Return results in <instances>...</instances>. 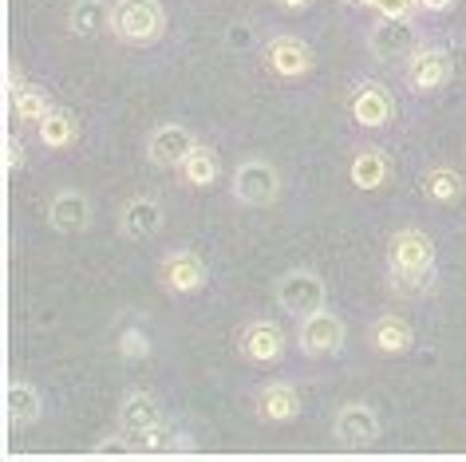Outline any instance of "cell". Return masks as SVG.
<instances>
[{"instance_id":"cell-1","label":"cell","mask_w":466,"mask_h":462,"mask_svg":"<svg viewBox=\"0 0 466 462\" xmlns=\"http://www.w3.org/2000/svg\"><path fill=\"white\" fill-rule=\"evenodd\" d=\"M388 265H391V285L400 293H423L435 281V241L423 229H395L388 241Z\"/></svg>"},{"instance_id":"cell-2","label":"cell","mask_w":466,"mask_h":462,"mask_svg":"<svg viewBox=\"0 0 466 462\" xmlns=\"http://www.w3.org/2000/svg\"><path fill=\"white\" fill-rule=\"evenodd\" d=\"M111 32L123 44L150 48V44H158L167 36V8H162V0H115Z\"/></svg>"},{"instance_id":"cell-3","label":"cell","mask_w":466,"mask_h":462,"mask_svg":"<svg viewBox=\"0 0 466 462\" xmlns=\"http://www.w3.org/2000/svg\"><path fill=\"white\" fill-rule=\"evenodd\" d=\"M229 190H233V202L238 206H249V210H265L281 198V175L269 158H241L238 170L229 178Z\"/></svg>"},{"instance_id":"cell-4","label":"cell","mask_w":466,"mask_h":462,"mask_svg":"<svg viewBox=\"0 0 466 462\" xmlns=\"http://www.w3.org/2000/svg\"><path fill=\"white\" fill-rule=\"evenodd\" d=\"M348 340V325L329 308L312 316H300V328H297V348L309 356V360H329V356H340Z\"/></svg>"},{"instance_id":"cell-5","label":"cell","mask_w":466,"mask_h":462,"mask_svg":"<svg viewBox=\"0 0 466 462\" xmlns=\"http://www.w3.org/2000/svg\"><path fill=\"white\" fill-rule=\"evenodd\" d=\"M324 300H329V285H324L312 269H289L281 281H277V305H281L289 316L320 313Z\"/></svg>"},{"instance_id":"cell-6","label":"cell","mask_w":466,"mask_h":462,"mask_svg":"<svg viewBox=\"0 0 466 462\" xmlns=\"http://www.w3.org/2000/svg\"><path fill=\"white\" fill-rule=\"evenodd\" d=\"M209 281V269H206V261L198 257L194 249H170V253H162V261H158V285L167 288L170 296H194V293H202Z\"/></svg>"},{"instance_id":"cell-7","label":"cell","mask_w":466,"mask_h":462,"mask_svg":"<svg viewBox=\"0 0 466 462\" xmlns=\"http://www.w3.org/2000/svg\"><path fill=\"white\" fill-rule=\"evenodd\" d=\"M403 64H407V87L419 91V95L447 87L454 75V60L447 48H415Z\"/></svg>"},{"instance_id":"cell-8","label":"cell","mask_w":466,"mask_h":462,"mask_svg":"<svg viewBox=\"0 0 466 462\" xmlns=\"http://www.w3.org/2000/svg\"><path fill=\"white\" fill-rule=\"evenodd\" d=\"M380 415L368 407V403H344L332 419V438L340 443L344 450H364L380 438Z\"/></svg>"},{"instance_id":"cell-9","label":"cell","mask_w":466,"mask_h":462,"mask_svg":"<svg viewBox=\"0 0 466 462\" xmlns=\"http://www.w3.org/2000/svg\"><path fill=\"white\" fill-rule=\"evenodd\" d=\"M368 48L380 64H400L415 52V25L411 20H395V16H380L368 32Z\"/></svg>"},{"instance_id":"cell-10","label":"cell","mask_w":466,"mask_h":462,"mask_svg":"<svg viewBox=\"0 0 466 462\" xmlns=\"http://www.w3.org/2000/svg\"><path fill=\"white\" fill-rule=\"evenodd\" d=\"M348 111H352V119L360 126H368V131H380V126H388L395 119V95L388 84H380V79H368V84H360L352 91V103H348Z\"/></svg>"},{"instance_id":"cell-11","label":"cell","mask_w":466,"mask_h":462,"mask_svg":"<svg viewBox=\"0 0 466 462\" xmlns=\"http://www.w3.org/2000/svg\"><path fill=\"white\" fill-rule=\"evenodd\" d=\"M238 352L258 367L281 364L285 360V332L277 328L273 320H253V325L238 332Z\"/></svg>"},{"instance_id":"cell-12","label":"cell","mask_w":466,"mask_h":462,"mask_svg":"<svg viewBox=\"0 0 466 462\" xmlns=\"http://www.w3.org/2000/svg\"><path fill=\"white\" fill-rule=\"evenodd\" d=\"M265 64H269V72L277 79H305L317 67V55L297 36H273L265 44Z\"/></svg>"},{"instance_id":"cell-13","label":"cell","mask_w":466,"mask_h":462,"mask_svg":"<svg viewBox=\"0 0 466 462\" xmlns=\"http://www.w3.org/2000/svg\"><path fill=\"white\" fill-rule=\"evenodd\" d=\"M91 217H96V206H91V198L84 190H60L48 202V226L56 229V234H64V237L87 234Z\"/></svg>"},{"instance_id":"cell-14","label":"cell","mask_w":466,"mask_h":462,"mask_svg":"<svg viewBox=\"0 0 466 462\" xmlns=\"http://www.w3.org/2000/svg\"><path fill=\"white\" fill-rule=\"evenodd\" d=\"M194 146H198V138H194L190 126L162 123L147 143V158H150V166H158V170H174V166H182V158L190 155Z\"/></svg>"},{"instance_id":"cell-15","label":"cell","mask_w":466,"mask_h":462,"mask_svg":"<svg viewBox=\"0 0 466 462\" xmlns=\"http://www.w3.org/2000/svg\"><path fill=\"white\" fill-rule=\"evenodd\" d=\"M162 222H167V210H162L158 198H147V194H138V198L123 202L119 210V234L127 241H150L162 229Z\"/></svg>"},{"instance_id":"cell-16","label":"cell","mask_w":466,"mask_h":462,"mask_svg":"<svg viewBox=\"0 0 466 462\" xmlns=\"http://www.w3.org/2000/svg\"><path fill=\"white\" fill-rule=\"evenodd\" d=\"M127 443H131V455H182V450L198 447L190 435L170 427L167 419L147 427V431H127Z\"/></svg>"},{"instance_id":"cell-17","label":"cell","mask_w":466,"mask_h":462,"mask_svg":"<svg viewBox=\"0 0 466 462\" xmlns=\"http://www.w3.org/2000/svg\"><path fill=\"white\" fill-rule=\"evenodd\" d=\"M348 182L368 194L383 190L391 182V155L380 146H360L352 155V163H348Z\"/></svg>"},{"instance_id":"cell-18","label":"cell","mask_w":466,"mask_h":462,"mask_svg":"<svg viewBox=\"0 0 466 462\" xmlns=\"http://www.w3.org/2000/svg\"><path fill=\"white\" fill-rule=\"evenodd\" d=\"M44 415V396L28 379H8L5 384V419L13 427H32Z\"/></svg>"},{"instance_id":"cell-19","label":"cell","mask_w":466,"mask_h":462,"mask_svg":"<svg viewBox=\"0 0 466 462\" xmlns=\"http://www.w3.org/2000/svg\"><path fill=\"white\" fill-rule=\"evenodd\" d=\"M253 411L265 423H293L300 415V396L293 384H265L258 396H253Z\"/></svg>"},{"instance_id":"cell-20","label":"cell","mask_w":466,"mask_h":462,"mask_svg":"<svg viewBox=\"0 0 466 462\" xmlns=\"http://www.w3.org/2000/svg\"><path fill=\"white\" fill-rule=\"evenodd\" d=\"M368 344H371V352H380V356H407L415 344V332L403 316H380L376 325L368 328Z\"/></svg>"},{"instance_id":"cell-21","label":"cell","mask_w":466,"mask_h":462,"mask_svg":"<svg viewBox=\"0 0 466 462\" xmlns=\"http://www.w3.org/2000/svg\"><path fill=\"white\" fill-rule=\"evenodd\" d=\"M162 423V403L150 391H127L119 399V427L123 431H147V427Z\"/></svg>"},{"instance_id":"cell-22","label":"cell","mask_w":466,"mask_h":462,"mask_svg":"<svg viewBox=\"0 0 466 462\" xmlns=\"http://www.w3.org/2000/svg\"><path fill=\"white\" fill-rule=\"evenodd\" d=\"M67 28L79 40H96L111 28V8L107 0H76L72 13H67Z\"/></svg>"},{"instance_id":"cell-23","label":"cell","mask_w":466,"mask_h":462,"mask_svg":"<svg viewBox=\"0 0 466 462\" xmlns=\"http://www.w3.org/2000/svg\"><path fill=\"white\" fill-rule=\"evenodd\" d=\"M36 135H40L44 150H67V146H76V138H79V119L67 107H52L36 123Z\"/></svg>"},{"instance_id":"cell-24","label":"cell","mask_w":466,"mask_h":462,"mask_svg":"<svg viewBox=\"0 0 466 462\" xmlns=\"http://www.w3.org/2000/svg\"><path fill=\"white\" fill-rule=\"evenodd\" d=\"M182 182L186 186H194V190H206V186H214L218 182V175H221V155L214 146H202L198 143L190 155L182 158Z\"/></svg>"},{"instance_id":"cell-25","label":"cell","mask_w":466,"mask_h":462,"mask_svg":"<svg viewBox=\"0 0 466 462\" xmlns=\"http://www.w3.org/2000/svg\"><path fill=\"white\" fill-rule=\"evenodd\" d=\"M466 194V178L454 166H431L423 175V198L435 206H454Z\"/></svg>"},{"instance_id":"cell-26","label":"cell","mask_w":466,"mask_h":462,"mask_svg":"<svg viewBox=\"0 0 466 462\" xmlns=\"http://www.w3.org/2000/svg\"><path fill=\"white\" fill-rule=\"evenodd\" d=\"M8 103H13V115L25 123H40L44 115L52 111V99L48 91L36 87V84H16L13 91H8Z\"/></svg>"},{"instance_id":"cell-27","label":"cell","mask_w":466,"mask_h":462,"mask_svg":"<svg viewBox=\"0 0 466 462\" xmlns=\"http://www.w3.org/2000/svg\"><path fill=\"white\" fill-rule=\"evenodd\" d=\"M119 356L123 360H147L150 356V332L147 328H138V325H127V328H119Z\"/></svg>"},{"instance_id":"cell-28","label":"cell","mask_w":466,"mask_h":462,"mask_svg":"<svg viewBox=\"0 0 466 462\" xmlns=\"http://www.w3.org/2000/svg\"><path fill=\"white\" fill-rule=\"evenodd\" d=\"M360 5L376 8L380 16H395V20H411L419 13V0H360Z\"/></svg>"},{"instance_id":"cell-29","label":"cell","mask_w":466,"mask_h":462,"mask_svg":"<svg viewBox=\"0 0 466 462\" xmlns=\"http://www.w3.org/2000/svg\"><path fill=\"white\" fill-rule=\"evenodd\" d=\"M28 163V150L20 146V138L16 135H5V170L13 175V170H20Z\"/></svg>"},{"instance_id":"cell-30","label":"cell","mask_w":466,"mask_h":462,"mask_svg":"<svg viewBox=\"0 0 466 462\" xmlns=\"http://www.w3.org/2000/svg\"><path fill=\"white\" fill-rule=\"evenodd\" d=\"M459 5V0H419V13H431V16H442L451 13V8Z\"/></svg>"},{"instance_id":"cell-31","label":"cell","mask_w":466,"mask_h":462,"mask_svg":"<svg viewBox=\"0 0 466 462\" xmlns=\"http://www.w3.org/2000/svg\"><path fill=\"white\" fill-rule=\"evenodd\" d=\"M249 28H241V25H233L229 28V48H249Z\"/></svg>"},{"instance_id":"cell-32","label":"cell","mask_w":466,"mask_h":462,"mask_svg":"<svg viewBox=\"0 0 466 462\" xmlns=\"http://www.w3.org/2000/svg\"><path fill=\"white\" fill-rule=\"evenodd\" d=\"M273 5L281 8V13H309L312 0H273Z\"/></svg>"},{"instance_id":"cell-33","label":"cell","mask_w":466,"mask_h":462,"mask_svg":"<svg viewBox=\"0 0 466 462\" xmlns=\"http://www.w3.org/2000/svg\"><path fill=\"white\" fill-rule=\"evenodd\" d=\"M348 5H360V0H348Z\"/></svg>"}]
</instances>
